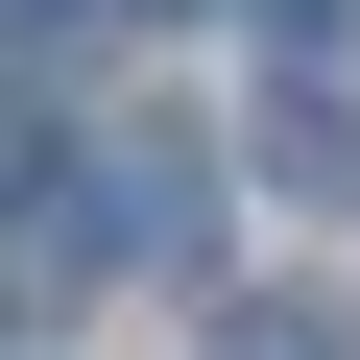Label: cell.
Listing matches in <instances>:
<instances>
[{
	"label": "cell",
	"instance_id": "1",
	"mask_svg": "<svg viewBox=\"0 0 360 360\" xmlns=\"http://www.w3.org/2000/svg\"><path fill=\"white\" fill-rule=\"evenodd\" d=\"M72 264H144V288L217 264V144L193 120H96L72 144Z\"/></svg>",
	"mask_w": 360,
	"mask_h": 360
},
{
	"label": "cell",
	"instance_id": "2",
	"mask_svg": "<svg viewBox=\"0 0 360 360\" xmlns=\"http://www.w3.org/2000/svg\"><path fill=\"white\" fill-rule=\"evenodd\" d=\"M264 168H288V193H360V49H312L264 96Z\"/></svg>",
	"mask_w": 360,
	"mask_h": 360
}]
</instances>
